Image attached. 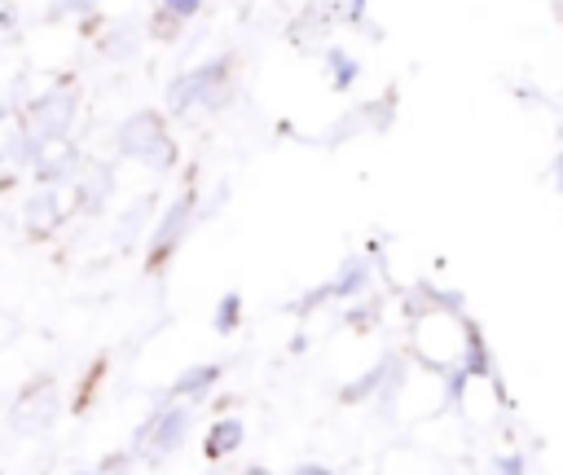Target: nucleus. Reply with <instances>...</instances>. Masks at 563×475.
Segmentation results:
<instances>
[{"instance_id":"22","label":"nucleus","mask_w":563,"mask_h":475,"mask_svg":"<svg viewBox=\"0 0 563 475\" xmlns=\"http://www.w3.org/2000/svg\"><path fill=\"white\" fill-rule=\"evenodd\" d=\"M158 4H163L167 13H176L180 22H185V18H194V13L202 9V0H158Z\"/></svg>"},{"instance_id":"19","label":"nucleus","mask_w":563,"mask_h":475,"mask_svg":"<svg viewBox=\"0 0 563 475\" xmlns=\"http://www.w3.org/2000/svg\"><path fill=\"white\" fill-rule=\"evenodd\" d=\"M97 0H53L48 4V22H57V18H79V13H88Z\"/></svg>"},{"instance_id":"25","label":"nucleus","mask_w":563,"mask_h":475,"mask_svg":"<svg viewBox=\"0 0 563 475\" xmlns=\"http://www.w3.org/2000/svg\"><path fill=\"white\" fill-rule=\"evenodd\" d=\"M493 466H497V471H510V475H515V471H528V457H497Z\"/></svg>"},{"instance_id":"13","label":"nucleus","mask_w":563,"mask_h":475,"mask_svg":"<svg viewBox=\"0 0 563 475\" xmlns=\"http://www.w3.org/2000/svg\"><path fill=\"white\" fill-rule=\"evenodd\" d=\"M198 84H202V70H185L167 84V110L172 114H185L189 106H198Z\"/></svg>"},{"instance_id":"5","label":"nucleus","mask_w":563,"mask_h":475,"mask_svg":"<svg viewBox=\"0 0 563 475\" xmlns=\"http://www.w3.org/2000/svg\"><path fill=\"white\" fill-rule=\"evenodd\" d=\"M75 88L70 84H57L48 88L40 101H31V136H44V132H70V119H75Z\"/></svg>"},{"instance_id":"6","label":"nucleus","mask_w":563,"mask_h":475,"mask_svg":"<svg viewBox=\"0 0 563 475\" xmlns=\"http://www.w3.org/2000/svg\"><path fill=\"white\" fill-rule=\"evenodd\" d=\"M189 409L185 405H167V409H158L141 431H136V444L141 440H150L154 444V453H176L180 444H185V435H189Z\"/></svg>"},{"instance_id":"24","label":"nucleus","mask_w":563,"mask_h":475,"mask_svg":"<svg viewBox=\"0 0 563 475\" xmlns=\"http://www.w3.org/2000/svg\"><path fill=\"white\" fill-rule=\"evenodd\" d=\"M374 317H378V308H374V303H356V308L347 312V321H356V325H369Z\"/></svg>"},{"instance_id":"15","label":"nucleus","mask_w":563,"mask_h":475,"mask_svg":"<svg viewBox=\"0 0 563 475\" xmlns=\"http://www.w3.org/2000/svg\"><path fill=\"white\" fill-rule=\"evenodd\" d=\"M325 66H330V84H334V92H347V88L356 84V75H361L356 57L343 53V48H330V53H325Z\"/></svg>"},{"instance_id":"14","label":"nucleus","mask_w":563,"mask_h":475,"mask_svg":"<svg viewBox=\"0 0 563 475\" xmlns=\"http://www.w3.org/2000/svg\"><path fill=\"white\" fill-rule=\"evenodd\" d=\"M150 211H154V198H136L123 216H119V224H114V238H119V246H132L136 242V229L150 220Z\"/></svg>"},{"instance_id":"26","label":"nucleus","mask_w":563,"mask_h":475,"mask_svg":"<svg viewBox=\"0 0 563 475\" xmlns=\"http://www.w3.org/2000/svg\"><path fill=\"white\" fill-rule=\"evenodd\" d=\"M347 22H365V0H347Z\"/></svg>"},{"instance_id":"1","label":"nucleus","mask_w":563,"mask_h":475,"mask_svg":"<svg viewBox=\"0 0 563 475\" xmlns=\"http://www.w3.org/2000/svg\"><path fill=\"white\" fill-rule=\"evenodd\" d=\"M119 154L123 158H136V163H145L154 172H172L176 158H180L176 154V141H172V132H167V123H163L158 110H136V114H128L119 123Z\"/></svg>"},{"instance_id":"20","label":"nucleus","mask_w":563,"mask_h":475,"mask_svg":"<svg viewBox=\"0 0 563 475\" xmlns=\"http://www.w3.org/2000/svg\"><path fill=\"white\" fill-rule=\"evenodd\" d=\"M132 35H136L132 26H114V35H110V40H101V48H106L110 57H128V48H132Z\"/></svg>"},{"instance_id":"3","label":"nucleus","mask_w":563,"mask_h":475,"mask_svg":"<svg viewBox=\"0 0 563 475\" xmlns=\"http://www.w3.org/2000/svg\"><path fill=\"white\" fill-rule=\"evenodd\" d=\"M57 409H62V400H57V383L44 374V378H35V383L18 396V405L9 409V427H13L18 435H40V431L53 427Z\"/></svg>"},{"instance_id":"9","label":"nucleus","mask_w":563,"mask_h":475,"mask_svg":"<svg viewBox=\"0 0 563 475\" xmlns=\"http://www.w3.org/2000/svg\"><path fill=\"white\" fill-rule=\"evenodd\" d=\"M457 321H462V334H466V347H462V369L471 374V378H493V356H488V343H484V334H479V325L471 321V317H462L457 312Z\"/></svg>"},{"instance_id":"7","label":"nucleus","mask_w":563,"mask_h":475,"mask_svg":"<svg viewBox=\"0 0 563 475\" xmlns=\"http://www.w3.org/2000/svg\"><path fill=\"white\" fill-rule=\"evenodd\" d=\"M62 220H66V207H62V189L57 185H44L40 194H31V202H26V233L31 238H44Z\"/></svg>"},{"instance_id":"10","label":"nucleus","mask_w":563,"mask_h":475,"mask_svg":"<svg viewBox=\"0 0 563 475\" xmlns=\"http://www.w3.org/2000/svg\"><path fill=\"white\" fill-rule=\"evenodd\" d=\"M242 440H246L242 418H216V422H211V431H207V440H202V453H207V462H220V457L238 453V449H242Z\"/></svg>"},{"instance_id":"12","label":"nucleus","mask_w":563,"mask_h":475,"mask_svg":"<svg viewBox=\"0 0 563 475\" xmlns=\"http://www.w3.org/2000/svg\"><path fill=\"white\" fill-rule=\"evenodd\" d=\"M365 286H369V259L365 255H352V259H343L339 277L330 281V299H356Z\"/></svg>"},{"instance_id":"18","label":"nucleus","mask_w":563,"mask_h":475,"mask_svg":"<svg viewBox=\"0 0 563 475\" xmlns=\"http://www.w3.org/2000/svg\"><path fill=\"white\" fill-rule=\"evenodd\" d=\"M176 31H180V18H176V13H167V9L158 4V13H154V22H150V35H154V40H172Z\"/></svg>"},{"instance_id":"4","label":"nucleus","mask_w":563,"mask_h":475,"mask_svg":"<svg viewBox=\"0 0 563 475\" xmlns=\"http://www.w3.org/2000/svg\"><path fill=\"white\" fill-rule=\"evenodd\" d=\"M189 220H194V189H185V194L167 207V216L158 220V229H154V238H150V251H145V273H150V277H158V273L167 268V259L176 255V246H180Z\"/></svg>"},{"instance_id":"11","label":"nucleus","mask_w":563,"mask_h":475,"mask_svg":"<svg viewBox=\"0 0 563 475\" xmlns=\"http://www.w3.org/2000/svg\"><path fill=\"white\" fill-rule=\"evenodd\" d=\"M220 365H189V369H180L176 374V383L167 387V396L176 400V396H189V400H198V396H207L216 383H220Z\"/></svg>"},{"instance_id":"8","label":"nucleus","mask_w":563,"mask_h":475,"mask_svg":"<svg viewBox=\"0 0 563 475\" xmlns=\"http://www.w3.org/2000/svg\"><path fill=\"white\" fill-rule=\"evenodd\" d=\"M110 194H114V172L110 167H88L79 176V185H75V207L84 216H97V211H106Z\"/></svg>"},{"instance_id":"27","label":"nucleus","mask_w":563,"mask_h":475,"mask_svg":"<svg viewBox=\"0 0 563 475\" xmlns=\"http://www.w3.org/2000/svg\"><path fill=\"white\" fill-rule=\"evenodd\" d=\"M325 471H330L325 462H303V466H299V475H325Z\"/></svg>"},{"instance_id":"21","label":"nucleus","mask_w":563,"mask_h":475,"mask_svg":"<svg viewBox=\"0 0 563 475\" xmlns=\"http://www.w3.org/2000/svg\"><path fill=\"white\" fill-rule=\"evenodd\" d=\"M365 114H369V119H374V128L383 132V128L391 123V92H387V97H378V101H369V106H365Z\"/></svg>"},{"instance_id":"16","label":"nucleus","mask_w":563,"mask_h":475,"mask_svg":"<svg viewBox=\"0 0 563 475\" xmlns=\"http://www.w3.org/2000/svg\"><path fill=\"white\" fill-rule=\"evenodd\" d=\"M238 325H242V295L238 290H224L220 303H216V312H211V330L216 334H233Z\"/></svg>"},{"instance_id":"17","label":"nucleus","mask_w":563,"mask_h":475,"mask_svg":"<svg viewBox=\"0 0 563 475\" xmlns=\"http://www.w3.org/2000/svg\"><path fill=\"white\" fill-rule=\"evenodd\" d=\"M383 365H387V361H378L374 369H365L361 378H352V383H347V387L339 391V400H343V405H356V400L374 396V391H378V378H383Z\"/></svg>"},{"instance_id":"28","label":"nucleus","mask_w":563,"mask_h":475,"mask_svg":"<svg viewBox=\"0 0 563 475\" xmlns=\"http://www.w3.org/2000/svg\"><path fill=\"white\" fill-rule=\"evenodd\" d=\"M4 119H9V106H4V101H0V123H4Z\"/></svg>"},{"instance_id":"23","label":"nucleus","mask_w":563,"mask_h":475,"mask_svg":"<svg viewBox=\"0 0 563 475\" xmlns=\"http://www.w3.org/2000/svg\"><path fill=\"white\" fill-rule=\"evenodd\" d=\"M321 299H330V281H325V286H312V290H308V295L295 303V312H308V308H317Z\"/></svg>"},{"instance_id":"2","label":"nucleus","mask_w":563,"mask_h":475,"mask_svg":"<svg viewBox=\"0 0 563 475\" xmlns=\"http://www.w3.org/2000/svg\"><path fill=\"white\" fill-rule=\"evenodd\" d=\"M22 158L35 167V180H44V185H62L79 167V150L70 145L66 132H44V136L26 132V154Z\"/></svg>"}]
</instances>
